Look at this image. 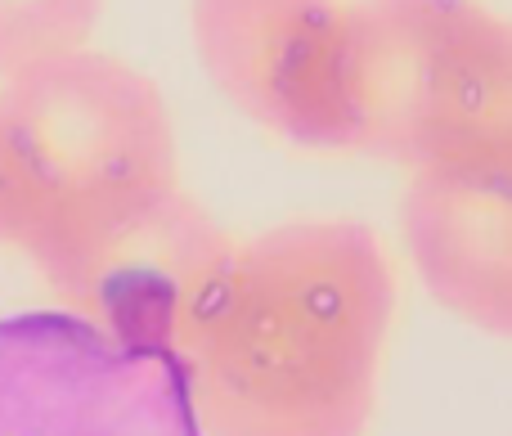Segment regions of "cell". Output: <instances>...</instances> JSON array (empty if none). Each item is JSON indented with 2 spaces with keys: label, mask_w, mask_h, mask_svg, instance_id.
<instances>
[{
  "label": "cell",
  "mask_w": 512,
  "mask_h": 436,
  "mask_svg": "<svg viewBox=\"0 0 512 436\" xmlns=\"http://www.w3.org/2000/svg\"><path fill=\"white\" fill-rule=\"evenodd\" d=\"M391 320L396 270L364 221L234 243L180 347L198 436H369Z\"/></svg>",
  "instance_id": "cell-1"
},
{
  "label": "cell",
  "mask_w": 512,
  "mask_h": 436,
  "mask_svg": "<svg viewBox=\"0 0 512 436\" xmlns=\"http://www.w3.org/2000/svg\"><path fill=\"white\" fill-rule=\"evenodd\" d=\"M180 185L158 81L104 50H68L0 77V243L36 270Z\"/></svg>",
  "instance_id": "cell-2"
},
{
  "label": "cell",
  "mask_w": 512,
  "mask_h": 436,
  "mask_svg": "<svg viewBox=\"0 0 512 436\" xmlns=\"http://www.w3.org/2000/svg\"><path fill=\"white\" fill-rule=\"evenodd\" d=\"M360 153L512 167V18L481 0H355Z\"/></svg>",
  "instance_id": "cell-3"
},
{
  "label": "cell",
  "mask_w": 512,
  "mask_h": 436,
  "mask_svg": "<svg viewBox=\"0 0 512 436\" xmlns=\"http://www.w3.org/2000/svg\"><path fill=\"white\" fill-rule=\"evenodd\" d=\"M207 81L261 131L315 153H360L355 0H189Z\"/></svg>",
  "instance_id": "cell-4"
},
{
  "label": "cell",
  "mask_w": 512,
  "mask_h": 436,
  "mask_svg": "<svg viewBox=\"0 0 512 436\" xmlns=\"http://www.w3.org/2000/svg\"><path fill=\"white\" fill-rule=\"evenodd\" d=\"M0 436H198L185 365L72 311L0 320Z\"/></svg>",
  "instance_id": "cell-5"
},
{
  "label": "cell",
  "mask_w": 512,
  "mask_h": 436,
  "mask_svg": "<svg viewBox=\"0 0 512 436\" xmlns=\"http://www.w3.org/2000/svg\"><path fill=\"white\" fill-rule=\"evenodd\" d=\"M230 248L221 225L176 185L95 230L45 270V284L113 342L180 356Z\"/></svg>",
  "instance_id": "cell-6"
},
{
  "label": "cell",
  "mask_w": 512,
  "mask_h": 436,
  "mask_svg": "<svg viewBox=\"0 0 512 436\" xmlns=\"http://www.w3.org/2000/svg\"><path fill=\"white\" fill-rule=\"evenodd\" d=\"M400 243L441 311L512 342V167L414 171Z\"/></svg>",
  "instance_id": "cell-7"
},
{
  "label": "cell",
  "mask_w": 512,
  "mask_h": 436,
  "mask_svg": "<svg viewBox=\"0 0 512 436\" xmlns=\"http://www.w3.org/2000/svg\"><path fill=\"white\" fill-rule=\"evenodd\" d=\"M108 0H0V77L90 45Z\"/></svg>",
  "instance_id": "cell-8"
}]
</instances>
